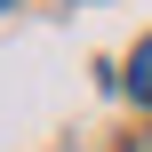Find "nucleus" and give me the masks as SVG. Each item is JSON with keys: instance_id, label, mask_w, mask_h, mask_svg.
<instances>
[{"instance_id": "obj_1", "label": "nucleus", "mask_w": 152, "mask_h": 152, "mask_svg": "<svg viewBox=\"0 0 152 152\" xmlns=\"http://www.w3.org/2000/svg\"><path fill=\"white\" fill-rule=\"evenodd\" d=\"M128 88H136V96H144V104H152V40H144V48H136V64H128Z\"/></svg>"}, {"instance_id": "obj_2", "label": "nucleus", "mask_w": 152, "mask_h": 152, "mask_svg": "<svg viewBox=\"0 0 152 152\" xmlns=\"http://www.w3.org/2000/svg\"><path fill=\"white\" fill-rule=\"evenodd\" d=\"M0 8H8V0H0Z\"/></svg>"}]
</instances>
